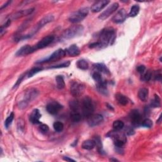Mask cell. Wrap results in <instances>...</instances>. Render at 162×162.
<instances>
[{"mask_svg": "<svg viewBox=\"0 0 162 162\" xmlns=\"http://www.w3.org/2000/svg\"><path fill=\"white\" fill-rule=\"evenodd\" d=\"M140 10V7L138 5H134L132 6L131 8L130 12H129V15L131 17H134L138 15Z\"/></svg>", "mask_w": 162, "mask_h": 162, "instance_id": "4316f807", "label": "cell"}, {"mask_svg": "<svg viewBox=\"0 0 162 162\" xmlns=\"http://www.w3.org/2000/svg\"><path fill=\"white\" fill-rule=\"evenodd\" d=\"M41 117V114L39 112V110L38 109H34L30 115V121L33 124H41L40 120H39Z\"/></svg>", "mask_w": 162, "mask_h": 162, "instance_id": "e0dca14e", "label": "cell"}, {"mask_svg": "<svg viewBox=\"0 0 162 162\" xmlns=\"http://www.w3.org/2000/svg\"><path fill=\"white\" fill-rule=\"evenodd\" d=\"M94 141H95L96 146L98 147V149L99 152L102 153L103 152V147H102V140H101L99 136H96Z\"/></svg>", "mask_w": 162, "mask_h": 162, "instance_id": "e575fe53", "label": "cell"}, {"mask_svg": "<svg viewBox=\"0 0 162 162\" xmlns=\"http://www.w3.org/2000/svg\"><path fill=\"white\" fill-rule=\"evenodd\" d=\"M141 125L144 127L146 128H152L153 126V122L149 118H146V119L142 121Z\"/></svg>", "mask_w": 162, "mask_h": 162, "instance_id": "8d00e7d4", "label": "cell"}, {"mask_svg": "<svg viewBox=\"0 0 162 162\" xmlns=\"http://www.w3.org/2000/svg\"><path fill=\"white\" fill-rule=\"evenodd\" d=\"M76 65H77V67L79 68V69L82 70H86L89 68V63L87 61L85 60H78Z\"/></svg>", "mask_w": 162, "mask_h": 162, "instance_id": "d4e9b609", "label": "cell"}, {"mask_svg": "<svg viewBox=\"0 0 162 162\" xmlns=\"http://www.w3.org/2000/svg\"><path fill=\"white\" fill-rule=\"evenodd\" d=\"M94 66L99 72H102L106 74H110V71L108 68H107V67L104 63H96L94 65Z\"/></svg>", "mask_w": 162, "mask_h": 162, "instance_id": "cb8c5ba5", "label": "cell"}, {"mask_svg": "<svg viewBox=\"0 0 162 162\" xmlns=\"http://www.w3.org/2000/svg\"><path fill=\"white\" fill-rule=\"evenodd\" d=\"M38 96V91L35 88H29L25 91L23 99L19 102L18 106L19 108L24 109L28 106L29 103L35 99Z\"/></svg>", "mask_w": 162, "mask_h": 162, "instance_id": "7a4b0ae2", "label": "cell"}, {"mask_svg": "<svg viewBox=\"0 0 162 162\" xmlns=\"http://www.w3.org/2000/svg\"><path fill=\"white\" fill-rule=\"evenodd\" d=\"M24 78V75H22L21 76L19 79H18V80L17 81L16 83L15 84V85H14V86H13V89L14 88H17L18 86H19L21 84V82H22V81H23Z\"/></svg>", "mask_w": 162, "mask_h": 162, "instance_id": "ee69618b", "label": "cell"}, {"mask_svg": "<svg viewBox=\"0 0 162 162\" xmlns=\"http://www.w3.org/2000/svg\"><path fill=\"white\" fill-rule=\"evenodd\" d=\"M54 39H55V37L53 35H48V36L42 38L41 41H39L37 43L36 45H35L36 49L38 50L39 49H43L47 47L54 41Z\"/></svg>", "mask_w": 162, "mask_h": 162, "instance_id": "4fadbf2b", "label": "cell"}, {"mask_svg": "<svg viewBox=\"0 0 162 162\" xmlns=\"http://www.w3.org/2000/svg\"><path fill=\"white\" fill-rule=\"evenodd\" d=\"M130 118L132 124L135 126H139L141 125L142 123V117L139 111L137 110H133L131 111Z\"/></svg>", "mask_w": 162, "mask_h": 162, "instance_id": "8fae6325", "label": "cell"}, {"mask_svg": "<svg viewBox=\"0 0 162 162\" xmlns=\"http://www.w3.org/2000/svg\"><path fill=\"white\" fill-rule=\"evenodd\" d=\"M53 20H54V17L52 15H48L47 16L44 17V18H42V19L38 23L36 26H35V31H38V30L40 29L41 28L46 26V24L51 22H52Z\"/></svg>", "mask_w": 162, "mask_h": 162, "instance_id": "2e32d148", "label": "cell"}, {"mask_svg": "<svg viewBox=\"0 0 162 162\" xmlns=\"http://www.w3.org/2000/svg\"><path fill=\"white\" fill-rule=\"evenodd\" d=\"M67 54L70 56H77L81 54L80 49L76 44L71 45L69 48L66 49Z\"/></svg>", "mask_w": 162, "mask_h": 162, "instance_id": "ac0fdd59", "label": "cell"}, {"mask_svg": "<svg viewBox=\"0 0 162 162\" xmlns=\"http://www.w3.org/2000/svg\"><path fill=\"white\" fill-rule=\"evenodd\" d=\"M24 121L20 120V121H19V122H18V125H17L18 131L19 132H22L24 130Z\"/></svg>", "mask_w": 162, "mask_h": 162, "instance_id": "b9f144b4", "label": "cell"}, {"mask_svg": "<svg viewBox=\"0 0 162 162\" xmlns=\"http://www.w3.org/2000/svg\"><path fill=\"white\" fill-rule=\"evenodd\" d=\"M42 70V68L41 67H34L33 68H32L30 71H29V72L27 74V76L28 78L33 77L35 74H36L37 73L39 72H41Z\"/></svg>", "mask_w": 162, "mask_h": 162, "instance_id": "f546056e", "label": "cell"}, {"mask_svg": "<svg viewBox=\"0 0 162 162\" xmlns=\"http://www.w3.org/2000/svg\"><path fill=\"white\" fill-rule=\"evenodd\" d=\"M149 96V91L147 88H141L138 92V97L140 100L143 102H145L147 100Z\"/></svg>", "mask_w": 162, "mask_h": 162, "instance_id": "44dd1931", "label": "cell"}, {"mask_svg": "<svg viewBox=\"0 0 162 162\" xmlns=\"http://www.w3.org/2000/svg\"><path fill=\"white\" fill-rule=\"evenodd\" d=\"M88 8H82L76 11V12L72 13L69 18H68V20H69L71 23L73 24L79 23L88 16Z\"/></svg>", "mask_w": 162, "mask_h": 162, "instance_id": "277c9868", "label": "cell"}, {"mask_svg": "<svg viewBox=\"0 0 162 162\" xmlns=\"http://www.w3.org/2000/svg\"><path fill=\"white\" fill-rule=\"evenodd\" d=\"M152 77H154V80L160 81L161 80V72L159 71V72H156L155 74H154V75L153 74V76Z\"/></svg>", "mask_w": 162, "mask_h": 162, "instance_id": "7bdbcfd3", "label": "cell"}, {"mask_svg": "<svg viewBox=\"0 0 162 162\" xmlns=\"http://www.w3.org/2000/svg\"><path fill=\"white\" fill-rule=\"evenodd\" d=\"M84 32V27L81 25H75L65 30L62 38L65 39H70L81 35Z\"/></svg>", "mask_w": 162, "mask_h": 162, "instance_id": "3957f363", "label": "cell"}, {"mask_svg": "<svg viewBox=\"0 0 162 162\" xmlns=\"http://www.w3.org/2000/svg\"><path fill=\"white\" fill-rule=\"evenodd\" d=\"M115 39V32L113 28L108 27L103 29L99 35V48H105L109 44H112Z\"/></svg>", "mask_w": 162, "mask_h": 162, "instance_id": "6da1fadb", "label": "cell"}, {"mask_svg": "<svg viewBox=\"0 0 162 162\" xmlns=\"http://www.w3.org/2000/svg\"><path fill=\"white\" fill-rule=\"evenodd\" d=\"M96 146V143L94 140H86L82 144V147L86 150L92 149Z\"/></svg>", "mask_w": 162, "mask_h": 162, "instance_id": "603a6c76", "label": "cell"}, {"mask_svg": "<svg viewBox=\"0 0 162 162\" xmlns=\"http://www.w3.org/2000/svg\"><path fill=\"white\" fill-rule=\"evenodd\" d=\"M118 3H113L112 5L108 7L104 12H103L100 14L99 16V19L102 20L106 19L107 18H108L111 15H112L115 11L118 9Z\"/></svg>", "mask_w": 162, "mask_h": 162, "instance_id": "ba28073f", "label": "cell"}, {"mask_svg": "<svg viewBox=\"0 0 162 162\" xmlns=\"http://www.w3.org/2000/svg\"><path fill=\"white\" fill-rule=\"evenodd\" d=\"M53 128L56 132H60L63 130L64 125L62 122L58 121V122H55V123L53 124Z\"/></svg>", "mask_w": 162, "mask_h": 162, "instance_id": "4dcf8cb0", "label": "cell"}, {"mask_svg": "<svg viewBox=\"0 0 162 162\" xmlns=\"http://www.w3.org/2000/svg\"><path fill=\"white\" fill-rule=\"evenodd\" d=\"M13 118H14V113L13 112H12L10 113L9 116L6 118V119L5 122V126L6 129H8L10 127V126L12 123Z\"/></svg>", "mask_w": 162, "mask_h": 162, "instance_id": "836d02e7", "label": "cell"}, {"mask_svg": "<svg viewBox=\"0 0 162 162\" xmlns=\"http://www.w3.org/2000/svg\"><path fill=\"white\" fill-rule=\"evenodd\" d=\"M82 114H83L85 117L89 118L92 115H93L95 111L94 105L92 103V99L89 97H85L83 100H82Z\"/></svg>", "mask_w": 162, "mask_h": 162, "instance_id": "5b68a950", "label": "cell"}, {"mask_svg": "<svg viewBox=\"0 0 162 162\" xmlns=\"http://www.w3.org/2000/svg\"><path fill=\"white\" fill-rule=\"evenodd\" d=\"M113 127L114 130L120 131L124 127V123L121 120H115L113 123Z\"/></svg>", "mask_w": 162, "mask_h": 162, "instance_id": "f1b7e54d", "label": "cell"}, {"mask_svg": "<svg viewBox=\"0 0 162 162\" xmlns=\"http://www.w3.org/2000/svg\"><path fill=\"white\" fill-rule=\"evenodd\" d=\"M126 131H127L126 132H127V134L129 136H131L134 134V131L131 127H128L127 129H126Z\"/></svg>", "mask_w": 162, "mask_h": 162, "instance_id": "bcb514c9", "label": "cell"}, {"mask_svg": "<svg viewBox=\"0 0 162 162\" xmlns=\"http://www.w3.org/2000/svg\"><path fill=\"white\" fill-rule=\"evenodd\" d=\"M103 117L100 114L92 115L88 118V124L90 127H95L101 124L103 122Z\"/></svg>", "mask_w": 162, "mask_h": 162, "instance_id": "30bf717a", "label": "cell"}, {"mask_svg": "<svg viewBox=\"0 0 162 162\" xmlns=\"http://www.w3.org/2000/svg\"><path fill=\"white\" fill-rule=\"evenodd\" d=\"M125 142L126 141H124V140L122 139H115L114 140V145L116 147L120 148V147H123L124 146Z\"/></svg>", "mask_w": 162, "mask_h": 162, "instance_id": "ab89813d", "label": "cell"}, {"mask_svg": "<svg viewBox=\"0 0 162 162\" xmlns=\"http://www.w3.org/2000/svg\"><path fill=\"white\" fill-rule=\"evenodd\" d=\"M151 105L153 108H156V107H160L161 103H160V98L158 95H154V98L153 100H152Z\"/></svg>", "mask_w": 162, "mask_h": 162, "instance_id": "1f68e13d", "label": "cell"}, {"mask_svg": "<svg viewBox=\"0 0 162 162\" xmlns=\"http://www.w3.org/2000/svg\"><path fill=\"white\" fill-rule=\"evenodd\" d=\"M36 48L35 46H30V45H25L22 47L20 48L17 52L16 53L15 55L17 56H26L34 53V51H36Z\"/></svg>", "mask_w": 162, "mask_h": 162, "instance_id": "9c48e42d", "label": "cell"}, {"mask_svg": "<svg viewBox=\"0 0 162 162\" xmlns=\"http://www.w3.org/2000/svg\"><path fill=\"white\" fill-rule=\"evenodd\" d=\"M62 108V106L58 102H51L48 103L46 106V110L49 114L56 115Z\"/></svg>", "mask_w": 162, "mask_h": 162, "instance_id": "5bb4252c", "label": "cell"}, {"mask_svg": "<svg viewBox=\"0 0 162 162\" xmlns=\"http://www.w3.org/2000/svg\"><path fill=\"white\" fill-rule=\"evenodd\" d=\"M84 90H85L84 86L81 83H79L78 82H72V84H71L70 93L73 96L75 97L80 96L81 95L83 94V92H84Z\"/></svg>", "mask_w": 162, "mask_h": 162, "instance_id": "52a82bcc", "label": "cell"}, {"mask_svg": "<svg viewBox=\"0 0 162 162\" xmlns=\"http://www.w3.org/2000/svg\"><path fill=\"white\" fill-rule=\"evenodd\" d=\"M39 130L41 131V132L42 133H44V134H46V133H47L49 131V127L48 125L46 124H41L40 126H39Z\"/></svg>", "mask_w": 162, "mask_h": 162, "instance_id": "60d3db41", "label": "cell"}, {"mask_svg": "<svg viewBox=\"0 0 162 162\" xmlns=\"http://www.w3.org/2000/svg\"><path fill=\"white\" fill-rule=\"evenodd\" d=\"M115 98H116L118 104L121 106L127 105L129 103V99H127V97L122 94H120V93H117V94H116V95H115Z\"/></svg>", "mask_w": 162, "mask_h": 162, "instance_id": "7402d4cb", "label": "cell"}, {"mask_svg": "<svg viewBox=\"0 0 162 162\" xmlns=\"http://www.w3.org/2000/svg\"><path fill=\"white\" fill-rule=\"evenodd\" d=\"M63 160L66 161H75V160L72 159V158H70L69 157H67V156L63 157Z\"/></svg>", "mask_w": 162, "mask_h": 162, "instance_id": "c3c4849f", "label": "cell"}, {"mask_svg": "<svg viewBox=\"0 0 162 162\" xmlns=\"http://www.w3.org/2000/svg\"><path fill=\"white\" fill-rule=\"evenodd\" d=\"M110 161H117L118 160L117 159H110Z\"/></svg>", "mask_w": 162, "mask_h": 162, "instance_id": "f907efd6", "label": "cell"}, {"mask_svg": "<svg viewBox=\"0 0 162 162\" xmlns=\"http://www.w3.org/2000/svg\"><path fill=\"white\" fill-rule=\"evenodd\" d=\"M96 88L98 92L103 95L107 96L108 94V88H107V84L105 81L99 82V83H97Z\"/></svg>", "mask_w": 162, "mask_h": 162, "instance_id": "ffe728a7", "label": "cell"}, {"mask_svg": "<svg viewBox=\"0 0 162 162\" xmlns=\"http://www.w3.org/2000/svg\"><path fill=\"white\" fill-rule=\"evenodd\" d=\"M143 74V76H142V79H143V81H149L153 77H152L153 76V73L150 70L147 71L146 72H145V73Z\"/></svg>", "mask_w": 162, "mask_h": 162, "instance_id": "74e56055", "label": "cell"}, {"mask_svg": "<svg viewBox=\"0 0 162 162\" xmlns=\"http://www.w3.org/2000/svg\"><path fill=\"white\" fill-rule=\"evenodd\" d=\"M34 8H30V9H27V10H21L18 12L17 13H15L14 15L12 16V19H19V18H21L24 16H27L30 15L34 11Z\"/></svg>", "mask_w": 162, "mask_h": 162, "instance_id": "d6986e66", "label": "cell"}, {"mask_svg": "<svg viewBox=\"0 0 162 162\" xmlns=\"http://www.w3.org/2000/svg\"><path fill=\"white\" fill-rule=\"evenodd\" d=\"M71 119L74 122H79L81 120V115L79 112V111H76V112H72L70 115Z\"/></svg>", "mask_w": 162, "mask_h": 162, "instance_id": "d6a6232c", "label": "cell"}, {"mask_svg": "<svg viewBox=\"0 0 162 162\" xmlns=\"http://www.w3.org/2000/svg\"><path fill=\"white\" fill-rule=\"evenodd\" d=\"M69 105H70V109L72 110V112H76V111H79L80 105H79V103L78 101L76 100L71 101L69 103Z\"/></svg>", "mask_w": 162, "mask_h": 162, "instance_id": "83f0119b", "label": "cell"}, {"mask_svg": "<svg viewBox=\"0 0 162 162\" xmlns=\"http://www.w3.org/2000/svg\"><path fill=\"white\" fill-rule=\"evenodd\" d=\"M12 3V1H6V3H5V4H4V5H3V6H1V10H3V8H5V7L8 6V5H9L10 4V3Z\"/></svg>", "mask_w": 162, "mask_h": 162, "instance_id": "7dc6e473", "label": "cell"}, {"mask_svg": "<svg viewBox=\"0 0 162 162\" xmlns=\"http://www.w3.org/2000/svg\"><path fill=\"white\" fill-rule=\"evenodd\" d=\"M67 55V51L63 49H59L56 50L54 53H53L51 55L46 58L45 59H43L41 60H39L37 62V63H44L50 62H54V61L58 60L61 58H62Z\"/></svg>", "mask_w": 162, "mask_h": 162, "instance_id": "8992f818", "label": "cell"}, {"mask_svg": "<svg viewBox=\"0 0 162 162\" xmlns=\"http://www.w3.org/2000/svg\"><path fill=\"white\" fill-rule=\"evenodd\" d=\"M109 3L110 1H106V0H101V1H96L91 6V12L93 13H97L100 12V11L102 10L104 8H105Z\"/></svg>", "mask_w": 162, "mask_h": 162, "instance_id": "9a60e30c", "label": "cell"}, {"mask_svg": "<svg viewBox=\"0 0 162 162\" xmlns=\"http://www.w3.org/2000/svg\"><path fill=\"white\" fill-rule=\"evenodd\" d=\"M56 87L59 89H62L65 86L64 79L62 75H57L56 77Z\"/></svg>", "mask_w": 162, "mask_h": 162, "instance_id": "484cf974", "label": "cell"}, {"mask_svg": "<svg viewBox=\"0 0 162 162\" xmlns=\"http://www.w3.org/2000/svg\"><path fill=\"white\" fill-rule=\"evenodd\" d=\"M127 17V13L124 8L118 10L117 13L113 17L112 21L115 24H120L124 22Z\"/></svg>", "mask_w": 162, "mask_h": 162, "instance_id": "7c38bea8", "label": "cell"}, {"mask_svg": "<svg viewBox=\"0 0 162 162\" xmlns=\"http://www.w3.org/2000/svg\"><path fill=\"white\" fill-rule=\"evenodd\" d=\"M146 69V68L145 65H139L137 68V71H138L139 73L143 74L145 72Z\"/></svg>", "mask_w": 162, "mask_h": 162, "instance_id": "f6af8a7d", "label": "cell"}, {"mask_svg": "<svg viewBox=\"0 0 162 162\" xmlns=\"http://www.w3.org/2000/svg\"><path fill=\"white\" fill-rule=\"evenodd\" d=\"M92 77L97 83H99V82H102L103 81L102 75H101V74L98 72H96L93 73L92 75Z\"/></svg>", "mask_w": 162, "mask_h": 162, "instance_id": "d590c367", "label": "cell"}, {"mask_svg": "<svg viewBox=\"0 0 162 162\" xmlns=\"http://www.w3.org/2000/svg\"><path fill=\"white\" fill-rule=\"evenodd\" d=\"M70 64V61H67V62H63L61 64H58L56 65H53L52 67H50L48 68H66L69 67Z\"/></svg>", "mask_w": 162, "mask_h": 162, "instance_id": "f35d334b", "label": "cell"}, {"mask_svg": "<svg viewBox=\"0 0 162 162\" xmlns=\"http://www.w3.org/2000/svg\"><path fill=\"white\" fill-rule=\"evenodd\" d=\"M161 117L160 116V118H159V120H157V122H156L157 123L159 124V121H161Z\"/></svg>", "mask_w": 162, "mask_h": 162, "instance_id": "681fc988", "label": "cell"}]
</instances>
